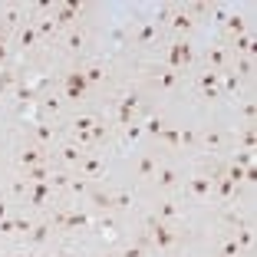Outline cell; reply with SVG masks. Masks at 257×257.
<instances>
[{"label":"cell","instance_id":"6da1fadb","mask_svg":"<svg viewBox=\"0 0 257 257\" xmlns=\"http://www.w3.org/2000/svg\"><path fill=\"white\" fill-rule=\"evenodd\" d=\"M149 231H152V244H155L159 250L175 247V241H178V234H175L165 221H159V218H149Z\"/></svg>","mask_w":257,"mask_h":257},{"label":"cell","instance_id":"7a4b0ae2","mask_svg":"<svg viewBox=\"0 0 257 257\" xmlns=\"http://www.w3.org/2000/svg\"><path fill=\"white\" fill-rule=\"evenodd\" d=\"M63 89H66V99H83L86 92H89V83H86L83 69H69V73H66V83H63Z\"/></svg>","mask_w":257,"mask_h":257},{"label":"cell","instance_id":"3957f363","mask_svg":"<svg viewBox=\"0 0 257 257\" xmlns=\"http://www.w3.org/2000/svg\"><path fill=\"white\" fill-rule=\"evenodd\" d=\"M198 89H201L204 99H218L221 96V73H214V69L201 73L198 76Z\"/></svg>","mask_w":257,"mask_h":257},{"label":"cell","instance_id":"277c9868","mask_svg":"<svg viewBox=\"0 0 257 257\" xmlns=\"http://www.w3.org/2000/svg\"><path fill=\"white\" fill-rule=\"evenodd\" d=\"M211 175H195V178H188V195L191 198H208L211 195Z\"/></svg>","mask_w":257,"mask_h":257},{"label":"cell","instance_id":"5b68a950","mask_svg":"<svg viewBox=\"0 0 257 257\" xmlns=\"http://www.w3.org/2000/svg\"><path fill=\"white\" fill-rule=\"evenodd\" d=\"M234 188H237V185L231 182V178H227L224 172H218V175H214V182H211V191H218V198H221V201H231V195H234Z\"/></svg>","mask_w":257,"mask_h":257},{"label":"cell","instance_id":"8992f818","mask_svg":"<svg viewBox=\"0 0 257 257\" xmlns=\"http://www.w3.org/2000/svg\"><path fill=\"white\" fill-rule=\"evenodd\" d=\"M79 175H83V178H99V175H106V165H102V159H96V155H86V159L79 162Z\"/></svg>","mask_w":257,"mask_h":257},{"label":"cell","instance_id":"52a82bcc","mask_svg":"<svg viewBox=\"0 0 257 257\" xmlns=\"http://www.w3.org/2000/svg\"><path fill=\"white\" fill-rule=\"evenodd\" d=\"M86 155H89V152H86V149H79L76 142H69V145H63V149H60V159L66 162V165H76V168H79V162H83Z\"/></svg>","mask_w":257,"mask_h":257},{"label":"cell","instance_id":"ba28073f","mask_svg":"<svg viewBox=\"0 0 257 257\" xmlns=\"http://www.w3.org/2000/svg\"><path fill=\"white\" fill-rule=\"evenodd\" d=\"M182 63H185V66L191 63V46L185 43V40H178V43H172V66H168V69L182 66Z\"/></svg>","mask_w":257,"mask_h":257},{"label":"cell","instance_id":"9c48e42d","mask_svg":"<svg viewBox=\"0 0 257 257\" xmlns=\"http://www.w3.org/2000/svg\"><path fill=\"white\" fill-rule=\"evenodd\" d=\"M152 182H159L162 188H175V185H178V172H175L172 165H162L159 172H155V178H152Z\"/></svg>","mask_w":257,"mask_h":257},{"label":"cell","instance_id":"30bf717a","mask_svg":"<svg viewBox=\"0 0 257 257\" xmlns=\"http://www.w3.org/2000/svg\"><path fill=\"white\" fill-rule=\"evenodd\" d=\"M168 23H172V30H175V33H188L191 27H195V20H191L185 10H172V20H168Z\"/></svg>","mask_w":257,"mask_h":257},{"label":"cell","instance_id":"8fae6325","mask_svg":"<svg viewBox=\"0 0 257 257\" xmlns=\"http://www.w3.org/2000/svg\"><path fill=\"white\" fill-rule=\"evenodd\" d=\"M204 60H208V69H214V73H221V69L227 66V53H224V50H221V46H211Z\"/></svg>","mask_w":257,"mask_h":257},{"label":"cell","instance_id":"7c38bea8","mask_svg":"<svg viewBox=\"0 0 257 257\" xmlns=\"http://www.w3.org/2000/svg\"><path fill=\"white\" fill-rule=\"evenodd\" d=\"M50 231H53V224H50V221H40V224H33V227H30V234H27V241H30V244H46Z\"/></svg>","mask_w":257,"mask_h":257},{"label":"cell","instance_id":"4fadbf2b","mask_svg":"<svg viewBox=\"0 0 257 257\" xmlns=\"http://www.w3.org/2000/svg\"><path fill=\"white\" fill-rule=\"evenodd\" d=\"M155 86L159 89H175L178 86V69H159L155 73Z\"/></svg>","mask_w":257,"mask_h":257},{"label":"cell","instance_id":"5bb4252c","mask_svg":"<svg viewBox=\"0 0 257 257\" xmlns=\"http://www.w3.org/2000/svg\"><path fill=\"white\" fill-rule=\"evenodd\" d=\"M43 155H46L43 149H23L20 152V165L23 168H37V165H43Z\"/></svg>","mask_w":257,"mask_h":257},{"label":"cell","instance_id":"9a60e30c","mask_svg":"<svg viewBox=\"0 0 257 257\" xmlns=\"http://www.w3.org/2000/svg\"><path fill=\"white\" fill-rule=\"evenodd\" d=\"M224 30L231 33V37H241V33H247V20H244L241 14H231L224 20Z\"/></svg>","mask_w":257,"mask_h":257},{"label":"cell","instance_id":"2e32d148","mask_svg":"<svg viewBox=\"0 0 257 257\" xmlns=\"http://www.w3.org/2000/svg\"><path fill=\"white\" fill-rule=\"evenodd\" d=\"M37 40H40L37 23H30V20H27V27L20 30V46H23V50H33V46H37Z\"/></svg>","mask_w":257,"mask_h":257},{"label":"cell","instance_id":"e0dca14e","mask_svg":"<svg viewBox=\"0 0 257 257\" xmlns=\"http://www.w3.org/2000/svg\"><path fill=\"white\" fill-rule=\"evenodd\" d=\"M155 37H159V27H155V23H142V27L136 30V43L139 46H149Z\"/></svg>","mask_w":257,"mask_h":257},{"label":"cell","instance_id":"ac0fdd59","mask_svg":"<svg viewBox=\"0 0 257 257\" xmlns=\"http://www.w3.org/2000/svg\"><path fill=\"white\" fill-rule=\"evenodd\" d=\"M155 172H159V165H155V155H145V159L139 162V178L152 182V178H155Z\"/></svg>","mask_w":257,"mask_h":257},{"label":"cell","instance_id":"d6986e66","mask_svg":"<svg viewBox=\"0 0 257 257\" xmlns=\"http://www.w3.org/2000/svg\"><path fill=\"white\" fill-rule=\"evenodd\" d=\"M46 198H50V185H46V182L30 185V201H33V204H43Z\"/></svg>","mask_w":257,"mask_h":257},{"label":"cell","instance_id":"ffe728a7","mask_svg":"<svg viewBox=\"0 0 257 257\" xmlns=\"http://www.w3.org/2000/svg\"><path fill=\"white\" fill-rule=\"evenodd\" d=\"M234 50H237V53H244V56H250V53H254V37H250V33L234 37Z\"/></svg>","mask_w":257,"mask_h":257},{"label":"cell","instance_id":"44dd1931","mask_svg":"<svg viewBox=\"0 0 257 257\" xmlns=\"http://www.w3.org/2000/svg\"><path fill=\"white\" fill-rule=\"evenodd\" d=\"M234 241H237V247H241V250H247L250 244H254V231H250L247 224H241V227H237V234H234Z\"/></svg>","mask_w":257,"mask_h":257},{"label":"cell","instance_id":"7402d4cb","mask_svg":"<svg viewBox=\"0 0 257 257\" xmlns=\"http://www.w3.org/2000/svg\"><path fill=\"white\" fill-rule=\"evenodd\" d=\"M178 218V204L175 201H159V221H175Z\"/></svg>","mask_w":257,"mask_h":257},{"label":"cell","instance_id":"603a6c76","mask_svg":"<svg viewBox=\"0 0 257 257\" xmlns=\"http://www.w3.org/2000/svg\"><path fill=\"white\" fill-rule=\"evenodd\" d=\"M30 185H37V182H50V172H46V165H37V168H27V175H23Z\"/></svg>","mask_w":257,"mask_h":257},{"label":"cell","instance_id":"cb8c5ba5","mask_svg":"<svg viewBox=\"0 0 257 257\" xmlns=\"http://www.w3.org/2000/svg\"><path fill=\"white\" fill-rule=\"evenodd\" d=\"M63 43H66V50H79V46L86 43V37H83V30H79V27H73V30L66 33V40H63Z\"/></svg>","mask_w":257,"mask_h":257},{"label":"cell","instance_id":"d4e9b609","mask_svg":"<svg viewBox=\"0 0 257 257\" xmlns=\"http://www.w3.org/2000/svg\"><path fill=\"white\" fill-rule=\"evenodd\" d=\"M241 254H244V250L237 247V241H234V237H227V241L218 247V257H241Z\"/></svg>","mask_w":257,"mask_h":257},{"label":"cell","instance_id":"484cf974","mask_svg":"<svg viewBox=\"0 0 257 257\" xmlns=\"http://www.w3.org/2000/svg\"><path fill=\"white\" fill-rule=\"evenodd\" d=\"M89 198H92V204H96V208H102V211H109V208H112V195H109V191H89Z\"/></svg>","mask_w":257,"mask_h":257},{"label":"cell","instance_id":"4316f807","mask_svg":"<svg viewBox=\"0 0 257 257\" xmlns=\"http://www.w3.org/2000/svg\"><path fill=\"white\" fill-rule=\"evenodd\" d=\"M83 76H86V83H89V86H96V83H102V79H106V69H102V66H86Z\"/></svg>","mask_w":257,"mask_h":257},{"label":"cell","instance_id":"83f0119b","mask_svg":"<svg viewBox=\"0 0 257 257\" xmlns=\"http://www.w3.org/2000/svg\"><path fill=\"white\" fill-rule=\"evenodd\" d=\"M221 76H224V89H221L224 96H234V92H241V79H237L234 73H221Z\"/></svg>","mask_w":257,"mask_h":257},{"label":"cell","instance_id":"f1b7e54d","mask_svg":"<svg viewBox=\"0 0 257 257\" xmlns=\"http://www.w3.org/2000/svg\"><path fill=\"white\" fill-rule=\"evenodd\" d=\"M14 83H17V73H14V69H0V96L14 89Z\"/></svg>","mask_w":257,"mask_h":257},{"label":"cell","instance_id":"f546056e","mask_svg":"<svg viewBox=\"0 0 257 257\" xmlns=\"http://www.w3.org/2000/svg\"><path fill=\"white\" fill-rule=\"evenodd\" d=\"M66 191H73V195H86V191H89V178H83V175L69 178V188Z\"/></svg>","mask_w":257,"mask_h":257},{"label":"cell","instance_id":"4dcf8cb0","mask_svg":"<svg viewBox=\"0 0 257 257\" xmlns=\"http://www.w3.org/2000/svg\"><path fill=\"white\" fill-rule=\"evenodd\" d=\"M250 73H254V60H250V56H244V60L234 66V76H237V79H247Z\"/></svg>","mask_w":257,"mask_h":257},{"label":"cell","instance_id":"1f68e13d","mask_svg":"<svg viewBox=\"0 0 257 257\" xmlns=\"http://www.w3.org/2000/svg\"><path fill=\"white\" fill-rule=\"evenodd\" d=\"M89 224V218H86V214H79V211H73V214H66V231H73V227H86Z\"/></svg>","mask_w":257,"mask_h":257},{"label":"cell","instance_id":"d6a6232c","mask_svg":"<svg viewBox=\"0 0 257 257\" xmlns=\"http://www.w3.org/2000/svg\"><path fill=\"white\" fill-rule=\"evenodd\" d=\"M106 136H109V125H106V122H92V128H89V139H92V145H96V142H102Z\"/></svg>","mask_w":257,"mask_h":257},{"label":"cell","instance_id":"836d02e7","mask_svg":"<svg viewBox=\"0 0 257 257\" xmlns=\"http://www.w3.org/2000/svg\"><path fill=\"white\" fill-rule=\"evenodd\" d=\"M20 17H23L20 7H7V10H4V27H17V23H20Z\"/></svg>","mask_w":257,"mask_h":257},{"label":"cell","instance_id":"e575fe53","mask_svg":"<svg viewBox=\"0 0 257 257\" xmlns=\"http://www.w3.org/2000/svg\"><path fill=\"white\" fill-rule=\"evenodd\" d=\"M33 132H37L40 145H50V142H53V125H43V122H40V125L33 128Z\"/></svg>","mask_w":257,"mask_h":257},{"label":"cell","instance_id":"d590c367","mask_svg":"<svg viewBox=\"0 0 257 257\" xmlns=\"http://www.w3.org/2000/svg\"><path fill=\"white\" fill-rule=\"evenodd\" d=\"M92 122H96L92 115H76V119H73V132H89Z\"/></svg>","mask_w":257,"mask_h":257},{"label":"cell","instance_id":"8d00e7d4","mask_svg":"<svg viewBox=\"0 0 257 257\" xmlns=\"http://www.w3.org/2000/svg\"><path fill=\"white\" fill-rule=\"evenodd\" d=\"M162 128H165V125H162L159 115H152V119H145V122H142V132H152V136H159Z\"/></svg>","mask_w":257,"mask_h":257},{"label":"cell","instance_id":"74e56055","mask_svg":"<svg viewBox=\"0 0 257 257\" xmlns=\"http://www.w3.org/2000/svg\"><path fill=\"white\" fill-rule=\"evenodd\" d=\"M69 178H73V175H66V172H56L53 178H50V185H53V188H60V191H66V188H69Z\"/></svg>","mask_w":257,"mask_h":257},{"label":"cell","instance_id":"f35d334b","mask_svg":"<svg viewBox=\"0 0 257 257\" xmlns=\"http://www.w3.org/2000/svg\"><path fill=\"white\" fill-rule=\"evenodd\" d=\"M132 204V191H115L112 195V208H128Z\"/></svg>","mask_w":257,"mask_h":257},{"label":"cell","instance_id":"ab89813d","mask_svg":"<svg viewBox=\"0 0 257 257\" xmlns=\"http://www.w3.org/2000/svg\"><path fill=\"white\" fill-rule=\"evenodd\" d=\"M145 247H149L145 241H139V244H128V247L122 250V257H145Z\"/></svg>","mask_w":257,"mask_h":257},{"label":"cell","instance_id":"60d3db41","mask_svg":"<svg viewBox=\"0 0 257 257\" xmlns=\"http://www.w3.org/2000/svg\"><path fill=\"white\" fill-rule=\"evenodd\" d=\"M204 145H208V149H221V145H224V136H221V132H208V136H204Z\"/></svg>","mask_w":257,"mask_h":257},{"label":"cell","instance_id":"b9f144b4","mask_svg":"<svg viewBox=\"0 0 257 257\" xmlns=\"http://www.w3.org/2000/svg\"><path fill=\"white\" fill-rule=\"evenodd\" d=\"M139 136H142V125H139V122H128L125 125V142H136Z\"/></svg>","mask_w":257,"mask_h":257},{"label":"cell","instance_id":"7bdbcfd3","mask_svg":"<svg viewBox=\"0 0 257 257\" xmlns=\"http://www.w3.org/2000/svg\"><path fill=\"white\" fill-rule=\"evenodd\" d=\"M0 234H17V218H4L0 221Z\"/></svg>","mask_w":257,"mask_h":257},{"label":"cell","instance_id":"ee69618b","mask_svg":"<svg viewBox=\"0 0 257 257\" xmlns=\"http://www.w3.org/2000/svg\"><path fill=\"white\" fill-rule=\"evenodd\" d=\"M241 145H244V152H254V128H244Z\"/></svg>","mask_w":257,"mask_h":257},{"label":"cell","instance_id":"f6af8a7d","mask_svg":"<svg viewBox=\"0 0 257 257\" xmlns=\"http://www.w3.org/2000/svg\"><path fill=\"white\" fill-rule=\"evenodd\" d=\"M234 165H241V168H254V159H250V152H241L234 159Z\"/></svg>","mask_w":257,"mask_h":257},{"label":"cell","instance_id":"bcb514c9","mask_svg":"<svg viewBox=\"0 0 257 257\" xmlns=\"http://www.w3.org/2000/svg\"><path fill=\"white\" fill-rule=\"evenodd\" d=\"M37 33H40V37H50V33H53V20H40L37 23Z\"/></svg>","mask_w":257,"mask_h":257},{"label":"cell","instance_id":"7dc6e473","mask_svg":"<svg viewBox=\"0 0 257 257\" xmlns=\"http://www.w3.org/2000/svg\"><path fill=\"white\" fill-rule=\"evenodd\" d=\"M27 191H30V182H27V178H17L14 182V195H27Z\"/></svg>","mask_w":257,"mask_h":257},{"label":"cell","instance_id":"c3c4849f","mask_svg":"<svg viewBox=\"0 0 257 257\" xmlns=\"http://www.w3.org/2000/svg\"><path fill=\"white\" fill-rule=\"evenodd\" d=\"M30 227H33L30 218H17V231H20V234H30Z\"/></svg>","mask_w":257,"mask_h":257},{"label":"cell","instance_id":"681fc988","mask_svg":"<svg viewBox=\"0 0 257 257\" xmlns=\"http://www.w3.org/2000/svg\"><path fill=\"white\" fill-rule=\"evenodd\" d=\"M178 142H182V145H195V142H198V136H195V132H188V128H185L182 136H178Z\"/></svg>","mask_w":257,"mask_h":257},{"label":"cell","instance_id":"f907efd6","mask_svg":"<svg viewBox=\"0 0 257 257\" xmlns=\"http://www.w3.org/2000/svg\"><path fill=\"white\" fill-rule=\"evenodd\" d=\"M244 119L254 122V102H247V106H244Z\"/></svg>","mask_w":257,"mask_h":257},{"label":"cell","instance_id":"816d5d0a","mask_svg":"<svg viewBox=\"0 0 257 257\" xmlns=\"http://www.w3.org/2000/svg\"><path fill=\"white\" fill-rule=\"evenodd\" d=\"M7 60V46H4V40H0V63Z\"/></svg>","mask_w":257,"mask_h":257},{"label":"cell","instance_id":"f5cc1de1","mask_svg":"<svg viewBox=\"0 0 257 257\" xmlns=\"http://www.w3.org/2000/svg\"><path fill=\"white\" fill-rule=\"evenodd\" d=\"M4 218H7V204L0 201V221H4Z\"/></svg>","mask_w":257,"mask_h":257},{"label":"cell","instance_id":"db71d44e","mask_svg":"<svg viewBox=\"0 0 257 257\" xmlns=\"http://www.w3.org/2000/svg\"><path fill=\"white\" fill-rule=\"evenodd\" d=\"M10 257H30V254H27V250H14V254H10Z\"/></svg>","mask_w":257,"mask_h":257},{"label":"cell","instance_id":"11a10c76","mask_svg":"<svg viewBox=\"0 0 257 257\" xmlns=\"http://www.w3.org/2000/svg\"><path fill=\"white\" fill-rule=\"evenodd\" d=\"M50 257H73V254H66V250H56V254H50Z\"/></svg>","mask_w":257,"mask_h":257},{"label":"cell","instance_id":"9f6ffc18","mask_svg":"<svg viewBox=\"0 0 257 257\" xmlns=\"http://www.w3.org/2000/svg\"><path fill=\"white\" fill-rule=\"evenodd\" d=\"M106 257H112V254H106Z\"/></svg>","mask_w":257,"mask_h":257}]
</instances>
